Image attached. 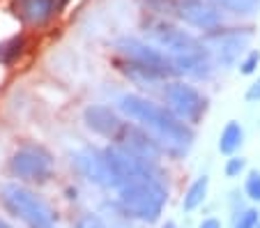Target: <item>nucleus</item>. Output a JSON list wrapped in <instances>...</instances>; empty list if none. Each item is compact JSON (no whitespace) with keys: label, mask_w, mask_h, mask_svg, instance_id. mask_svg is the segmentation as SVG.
Returning <instances> with one entry per match:
<instances>
[{"label":"nucleus","mask_w":260,"mask_h":228,"mask_svg":"<svg viewBox=\"0 0 260 228\" xmlns=\"http://www.w3.org/2000/svg\"><path fill=\"white\" fill-rule=\"evenodd\" d=\"M161 228H177V223H175V221H166Z\"/></svg>","instance_id":"bb28decb"},{"label":"nucleus","mask_w":260,"mask_h":228,"mask_svg":"<svg viewBox=\"0 0 260 228\" xmlns=\"http://www.w3.org/2000/svg\"><path fill=\"white\" fill-rule=\"evenodd\" d=\"M203 44L207 53L212 55V62L219 67H235L240 58L249 51V44L253 40L251 28H214L203 32Z\"/></svg>","instance_id":"39448f33"},{"label":"nucleus","mask_w":260,"mask_h":228,"mask_svg":"<svg viewBox=\"0 0 260 228\" xmlns=\"http://www.w3.org/2000/svg\"><path fill=\"white\" fill-rule=\"evenodd\" d=\"M255 228H260V221H258V226H255Z\"/></svg>","instance_id":"c85d7f7f"},{"label":"nucleus","mask_w":260,"mask_h":228,"mask_svg":"<svg viewBox=\"0 0 260 228\" xmlns=\"http://www.w3.org/2000/svg\"><path fill=\"white\" fill-rule=\"evenodd\" d=\"M260 221V212L255 208H244L235 214L233 219V228H255Z\"/></svg>","instance_id":"aec40b11"},{"label":"nucleus","mask_w":260,"mask_h":228,"mask_svg":"<svg viewBox=\"0 0 260 228\" xmlns=\"http://www.w3.org/2000/svg\"><path fill=\"white\" fill-rule=\"evenodd\" d=\"M118 201L129 217L145 223L159 221L164 205L168 201V191L159 178H136L127 180L118 187Z\"/></svg>","instance_id":"7ed1b4c3"},{"label":"nucleus","mask_w":260,"mask_h":228,"mask_svg":"<svg viewBox=\"0 0 260 228\" xmlns=\"http://www.w3.org/2000/svg\"><path fill=\"white\" fill-rule=\"evenodd\" d=\"M115 49L124 58L122 72L138 83H154L177 76L171 55L150 42H143L138 37H120L115 42Z\"/></svg>","instance_id":"f03ea898"},{"label":"nucleus","mask_w":260,"mask_h":228,"mask_svg":"<svg viewBox=\"0 0 260 228\" xmlns=\"http://www.w3.org/2000/svg\"><path fill=\"white\" fill-rule=\"evenodd\" d=\"M113 141L115 145H120V148H124L127 152L136 154L141 159H147V161H157L164 154V148L159 145V141L136 122H122V127L118 129Z\"/></svg>","instance_id":"1a4fd4ad"},{"label":"nucleus","mask_w":260,"mask_h":228,"mask_svg":"<svg viewBox=\"0 0 260 228\" xmlns=\"http://www.w3.org/2000/svg\"><path fill=\"white\" fill-rule=\"evenodd\" d=\"M138 3L157 16H177V10L184 5V0H138Z\"/></svg>","instance_id":"6ab92c4d"},{"label":"nucleus","mask_w":260,"mask_h":228,"mask_svg":"<svg viewBox=\"0 0 260 228\" xmlns=\"http://www.w3.org/2000/svg\"><path fill=\"white\" fill-rule=\"evenodd\" d=\"M118 111L124 113L129 120L141 124L145 132L159 141L166 154L182 157L187 154L193 145V129L191 124L182 122L168 106H161L157 102L141 97V94H120Z\"/></svg>","instance_id":"f257e3e1"},{"label":"nucleus","mask_w":260,"mask_h":228,"mask_svg":"<svg viewBox=\"0 0 260 228\" xmlns=\"http://www.w3.org/2000/svg\"><path fill=\"white\" fill-rule=\"evenodd\" d=\"M173 67H175L177 76H189V79H210L214 72V62L207 49L193 51V53H182L173 55Z\"/></svg>","instance_id":"ddd939ff"},{"label":"nucleus","mask_w":260,"mask_h":228,"mask_svg":"<svg viewBox=\"0 0 260 228\" xmlns=\"http://www.w3.org/2000/svg\"><path fill=\"white\" fill-rule=\"evenodd\" d=\"M0 203L12 217L21 219L30 228H53L58 219L44 199L16 182H7L0 187Z\"/></svg>","instance_id":"20e7f679"},{"label":"nucleus","mask_w":260,"mask_h":228,"mask_svg":"<svg viewBox=\"0 0 260 228\" xmlns=\"http://www.w3.org/2000/svg\"><path fill=\"white\" fill-rule=\"evenodd\" d=\"M242 143H244V127L237 120H231L219 136V152L231 157L242 148Z\"/></svg>","instance_id":"2eb2a0df"},{"label":"nucleus","mask_w":260,"mask_h":228,"mask_svg":"<svg viewBox=\"0 0 260 228\" xmlns=\"http://www.w3.org/2000/svg\"><path fill=\"white\" fill-rule=\"evenodd\" d=\"M72 164L76 166L81 175L90 182L99 184V187H113L115 189V180L113 173L106 164V157H104L102 150L94 148H81L72 154Z\"/></svg>","instance_id":"9d476101"},{"label":"nucleus","mask_w":260,"mask_h":228,"mask_svg":"<svg viewBox=\"0 0 260 228\" xmlns=\"http://www.w3.org/2000/svg\"><path fill=\"white\" fill-rule=\"evenodd\" d=\"M161 97L168 109L187 124H198L207 111V97L187 81L168 79L164 83Z\"/></svg>","instance_id":"423d86ee"},{"label":"nucleus","mask_w":260,"mask_h":228,"mask_svg":"<svg viewBox=\"0 0 260 228\" xmlns=\"http://www.w3.org/2000/svg\"><path fill=\"white\" fill-rule=\"evenodd\" d=\"M210 3L235 16H253L260 10V0H210Z\"/></svg>","instance_id":"f3484780"},{"label":"nucleus","mask_w":260,"mask_h":228,"mask_svg":"<svg viewBox=\"0 0 260 228\" xmlns=\"http://www.w3.org/2000/svg\"><path fill=\"white\" fill-rule=\"evenodd\" d=\"M207 189H210V178H207V175L196 178L191 184H189L187 193H184V199H182V208L187 210V212L201 208L203 201H205V196H207Z\"/></svg>","instance_id":"dca6fc26"},{"label":"nucleus","mask_w":260,"mask_h":228,"mask_svg":"<svg viewBox=\"0 0 260 228\" xmlns=\"http://www.w3.org/2000/svg\"><path fill=\"white\" fill-rule=\"evenodd\" d=\"M244 171H246V159L237 157V154H231V159L226 161V169H223L226 178H240Z\"/></svg>","instance_id":"5701e85b"},{"label":"nucleus","mask_w":260,"mask_h":228,"mask_svg":"<svg viewBox=\"0 0 260 228\" xmlns=\"http://www.w3.org/2000/svg\"><path fill=\"white\" fill-rule=\"evenodd\" d=\"M10 173L23 182H46L53 175V159L40 145H23L12 154Z\"/></svg>","instance_id":"6e6552de"},{"label":"nucleus","mask_w":260,"mask_h":228,"mask_svg":"<svg viewBox=\"0 0 260 228\" xmlns=\"http://www.w3.org/2000/svg\"><path fill=\"white\" fill-rule=\"evenodd\" d=\"M258 64H260V51H258V49H249V51H246V53L240 58V74H244V76L255 74Z\"/></svg>","instance_id":"412c9836"},{"label":"nucleus","mask_w":260,"mask_h":228,"mask_svg":"<svg viewBox=\"0 0 260 228\" xmlns=\"http://www.w3.org/2000/svg\"><path fill=\"white\" fill-rule=\"evenodd\" d=\"M198 228H221V221L216 217H207L198 223Z\"/></svg>","instance_id":"a878e982"},{"label":"nucleus","mask_w":260,"mask_h":228,"mask_svg":"<svg viewBox=\"0 0 260 228\" xmlns=\"http://www.w3.org/2000/svg\"><path fill=\"white\" fill-rule=\"evenodd\" d=\"M0 228H12V226L7 221H3V219H0Z\"/></svg>","instance_id":"cd10ccee"},{"label":"nucleus","mask_w":260,"mask_h":228,"mask_svg":"<svg viewBox=\"0 0 260 228\" xmlns=\"http://www.w3.org/2000/svg\"><path fill=\"white\" fill-rule=\"evenodd\" d=\"M23 49H25V37L23 35H14V37H10V40H5L3 44H0V64H5V67L14 64L16 60L21 58Z\"/></svg>","instance_id":"a211bd4d"},{"label":"nucleus","mask_w":260,"mask_h":228,"mask_svg":"<svg viewBox=\"0 0 260 228\" xmlns=\"http://www.w3.org/2000/svg\"><path fill=\"white\" fill-rule=\"evenodd\" d=\"M145 28V35L173 58V55H182V53H193V51L205 49L201 37L191 35L189 30L180 28V25L166 21L164 16H157V19H147L143 23Z\"/></svg>","instance_id":"0eeeda50"},{"label":"nucleus","mask_w":260,"mask_h":228,"mask_svg":"<svg viewBox=\"0 0 260 228\" xmlns=\"http://www.w3.org/2000/svg\"><path fill=\"white\" fill-rule=\"evenodd\" d=\"M83 122L90 132L104 136V139H115L118 129L122 127L124 120L118 115V111L108 104H92L83 111Z\"/></svg>","instance_id":"f8f14e48"},{"label":"nucleus","mask_w":260,"mask_h":228,"mask_svg":"<svg viewBox=\"0 0 260 228\" xmlns=\"http://www.w3.org/2000/svg\"><path fill=\"white\" fill-rule=\"evenodd\" d=\"M175 19H180L184 25H191V28H196V30H203V32L214 30L223 23L221 10L214 5V3H210V0H184V5L177 10Z\"/></svg>","instance_id":"9b49d317"},{"label":"nucleus","mask_w":260,"mask_h":228,"mask_svg":"<svg viewBox=\"0 0 260 228\" xmlns=\"http://www.w3.org/2000/svg\"><path fill=\"white\" fill-rule=\"evenodd\" d=\"M76 228H106L102 221H99L97 217H92V214H88V217H83L79 223H76Z\"/></svg>","instance_id":"393cba45"},{"label":"nucleus","mask_w":260,"mask_h":228,"mask_svg":"<svg viewBox=\"0 0 260 228\" xmlns=\"http://www.w3.org/2000/svg\"><path fill=\"white\" fill-rule=\"evenodd\" d=\"M58 12L55 0H19V14L30 25H44Z\"/></svg>","instance_id":"4468645a"},{"label":"nucleus","mask_w":260,"mask_h":228,"mask_svg":"<svg viewBox=\"0 0 260 228\" xmlns=\"http://www.w3.org/2000/svg\"><path fill=\"white\" fill-rule=\"evenodd\" d=\"M244 193H246V199H251L253 203H260V171L258 169L249 171V175H246Z\"/></svg>","instance_id":"4be33fe9"},{"label":"nucleus","mask_w":260,"mask_h":228,"mask_svg":"<svg viewBox=\"0 0 260 228\" xmlns=\"http://www.w3.org/2000/svg\"><path fill=\"white\" fill-rule=\"evenodd\" d=\"M244 97H246V102H260V76L249 85V90H246Z\"/></svg>","instance_id":"b1692460"}]
</instances>
